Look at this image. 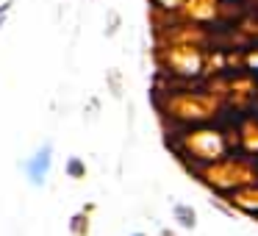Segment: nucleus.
Wrapping results in <instances>:
<instances>
[{"instance_id": "f257e3e1", "label": "nucleus", "mask_w": 258, "mask_h": 236, "mask_svg": "<svg viewBox=\"0 0 258 236\" xmlns=\"http://www.w3.org/2000/svg\"><path fill=\"white\" fill-rule=\"evenodd\" d=\"M50 164H53V145H42L34 156L25 161V178L34 186H42L50 175Z\"/></svg>"}, {"instance_id": "f03ea898", "label": "nucleus", "mask_w": 258, "mask_h": 236, "mask_svg": "<svg viewBox=\"0 0 258 236\" xmlns=\"http://www.w3.org/2000/svg\"><path fill=\"white\" fill-rule=\"evenodd\" d=\"M172 214H175V219H178V225H180V228H186V230H191L197 225V214H195V208H191V206L178 203V206L172 208Z\"/></svg>"}, {"instance_id": "7ed1b4c3", "label": "nucleus", "mask_w": 258, "mask_h": 236, "mask_svg": "<svg viewBox=\"0 0 258 236\" xmlns=\"http://www.w3.org/2000/svg\"><path fill=\"white\" fill-rule=\"evenodd\" d=\"M67 175H70V178H84V175H86V167H84V161H81L78 156H70L67 158Z\"/></svg>"}, {"instance_id": "20e7f679", "label": "nucleus", "mask_w": 258, "mask_h": 236, "mask_svg": "<svg viewBox=\"0 0 258 236\" xmlns=\"http://www.w3.org/2000/svg\"><path fill=\"white\" fill-rule=\"evenodd\" d=\"M70 228H73V233H84V230H86V217L75 214V217H73V222H70Z\"/></svg>"}, {"instance_id": "39448f33", "label": "nucleus", "mask_w": 258, "mask_h": 236, "mask_svg": "<svg viewBox=\"0 0 258 236\" xmlns=\"http://www.w3.org/2000/svg\"><path fill=\"white\" fill-rule=\"evenodd\" d=\"M9 12H12V0H6V3H3V6H0V28H3V23H6Z\"/></svg>"}, {"instance_id": "423d86ee", "label": "nucleus", "mask_w": 258, "mask_h": 236, "mask_svg": "<svg viewBox=\"0 0 258 236\" xmlns=\"http://www.w3.org/2000/svg\"><path fill=\"white\" fill-rule=\"evenodd\" d=\"M131 236H147V233H139V230H136V233H131Z\"/></svg>"}]
</instances>
